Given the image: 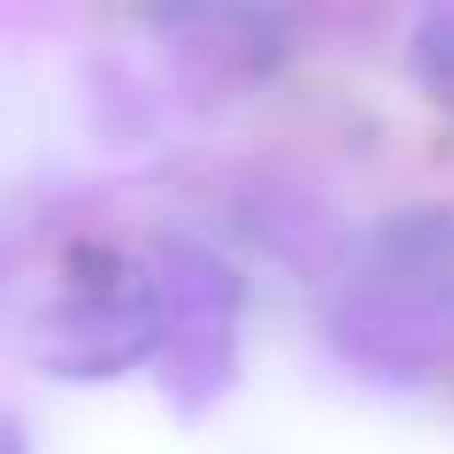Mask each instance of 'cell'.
Instances as JSON below:
<instances>
[{
    "label": "cell",
    "mask_w": 454,
    "mask_h": 454,
    "mask_svg": "<svg viewBox=\"0 0 454 454\" xmlns=\"http://www.w3.org/2000/svg\"><path fill=\"white\" fill-rule=\"evenodd\" d=\"M414 69L443 104H454V6L426 12L414 29Z\"/></svg>",
    "instance_id": "cell-4"
},
{
    "label": "cell",
    "mask_w": 454,
    "mask_h": 454,
    "mask_svg": "<svg viewBox=\"0 0 454 454\" xmlns=\"http://www.w3.org/2000/svg\"><path fill=\"white\" fill-rule=\"evenodd\" d=\"M155 294H161V345L173 356L167 386L184 409H201L213 391H224L236 363V270L196 242H173Z\"/></svg>",
    "instance_id": "cell-3"
},
{
    "label": "cell",
    "mask_w": 454,
    "mask_h": 454,
    "mask_svg": "<svg viewBox=\"0 0 454 454\" xmlns=\"http://www.w3.org/2000/svg\"><path fill=\"white\" fill-rule=\"evenodd\" d=\"M161 345L155 277L115 254H81L64 300L35 333V363L58 380H110Z\"/></svg>",
    "instance_id": "cell-2"
},
{
    "label": "cell",
    "mask_w": 454,
    "mask_h": 454,
    "mask_svg": "<svg viewBox=\"0 0 454 454\" xmlns=\"http://www.w3.org/2000/svg\"><path fill=\"white\" fill-rule=\"evenodd\" d=\"M351 351L386 368H426L454 333V213L420 207L386 219L340 305Z\"/></svg>",
    "instance_id": "cell-1"
},
{
    "label": "cell",
    "mask_w": 454,
    "mask_h": 454,
    "mask_svg": "<svg viewBox=\"0 0 454 454\" xmlns=\"http://www.w3.org/2000/svg\"><path fill=\"white\" fill-rule=\"evenodd\" d=\"M0 454H23V432L12 414H0Z\"/></svg>",
    "instance_id": "cell-5"
}]
</instances>
